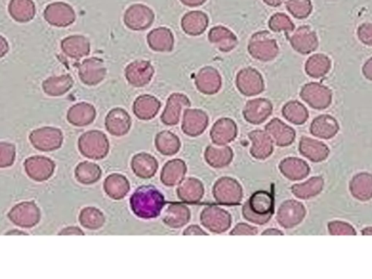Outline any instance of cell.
<instances>
[{
  "mask_svg": "<svg viewBox=\"0 0 372 279\" xmlns=\"http://www.w3.org/2000/svg\"><path fill=\"white\" fill-rule=\"evenodd\" d=\"M164 204V196L154 186H138L130 198L133 213L145 221L158 217L162 214Z\"/></svg>",
  "mask_w": 372,
  "mask_h": 279,
  "instance_id": "1",
  "label": "cell"
},
{
  "mask_svg": "<svg viewBox=\"0 0 372 279\" xmlns=\"http://www.w3.org/2000/svg\"><path fill=\"white\" fill-rule=\"evenodd\" d=\"M246 221L255 225H266L274 214V198L270 192L257 191L252 193L242 208Z\"/></svg>",
  "mask_w": 372,
  "mask_h": 279,
  "instance_id": "2",
  "label": "cell"
},
{
  "mask_svg": "<svg viewBox=\"0 0 372 279\" xmlns=\"http://www.w3.org/2000/svg\"><path fill=\"white\" fill-rule=\"evenodd\" d=\"M248 53L252 58L262 62H272L279 55L277 41L267 31L254 33L248 43Z\"/></svg>",
  "mask_w": 372,
  "mask_h": 279,
  "instance_id": "3",
  "label": "cell"
},
{
  "mask_svg": "<svg viewBox=\"0 0 372 279\" xmlns=\"http://www.w3.org/2000/svg\"><path fill=\"white\" fill-rule=\"evenodd\" d=\"M78 151L86 158H105L109 153V140L101 131H87L78 139Z\"/></svg>",
  "mask_w": 372,
  "mask_h": 279,
  "instance_id": "4",
  "label": "cell"
},
{
  "mask_svg": "<svg viewBox=\"0 0 372 279\" xmlns=\"http://www.w3.org/2000/svg\"><path fill=\"white\" fill-rule=\"evenodd\" d=\"M213 196L221 205H238L243 200V188L236 179L221 177L213 184Z\"/></svg>",
  "mask_w": 372,
  "mask_h": 279,
  "instance_id": "5",
  "label": "cell"
},
{
  "mask_svg": "<svg viewBox=\"0 0 372 279\" xmlns=\"http://www.w3.org/2000/svg\"><path fill=\"white\" fill-rule=\"evenodd\" d=\"M299 96L307 105L317 111L327 109L332 103V91L326 86L317 82L305 84L301 88Z\"/></svg>",
  "mask_w": 372,
  "mask_h": 279,
  "instance_id": "6",
  "label": "cell"
},
{
  "mask_svg": "<svg viewBox=\"0 0 372 279\" xmlns=\"http://www.w3.org/2000/svg\"><path fill=\"white\" fill-rule=\"evenodd\" d=\"M31 144L43 152H52L62 147L64 135L58 128H39L29 135Z\"/></svg>",
  "mask_w": 372,
  "mask_h": 279,
  "instance_id": "7",
  "label": "cell"
},
{
  "mask_svg": "<svg viewBox=\"0 0 372 279\" xmlns=\"http://www.w3.org/2000/svg\"><path fill=\"white\" fill-rule=\"evenodd\" d=\"M201 223L210 233H223L230 229L232 217L218 206H207L201 213Z\"/></svg>",
  "mask_w": 372,
  "mask_h": 279,
  "instance_id": "8",
  "label": "cell"
},
{
  "mask_svg": "<svg viewBox=\"0 0 372 279\" xmlns=\"http://www.w3.org/2000/svg\"><path fill=\"white\" fill-rule=\"evenodd\" d=\"M235 84L240 93L248 97L259 95L264 91V81L262 74L257 69L252 67L242 69L238 72Z\"/></svg>",
  "mask_w": 372,
  "mask_h": 279,
  "instance_id": "9",
  "label": "cell"
},
{
  "mask_svg": "<svg viewBox=\"0 0 372 279\" xmlns=\"http://www.w3.org/2000/svg\"><path fill=\"white\" fill-rule=\"evenodd\" d=\"M306 213V207L303 203L295 200H287L278 210L277 222L285 229H293L305 219Z\"/></svg>",
  "mask_w": 372,
  "mask_h": 279,
  "instance_id": "10",
  "label": "cell"
},
{
  "mask_svg": "<svg viewBox=\"0 0 372 279\" xmlns=\"http://www.w3.org/2000/svg\"><path fill=\"white\" fill-rule=\"evenodd\" d=\"M154 20V11L142 4L130 6L125 11L124 18H123L125 27L132 31H144L152 27Z\"/></svg>",
  "mask_w": 372,
  "mask_h": 279,
  "instance_id": "11",
  "label": "cell"
},
{
  "mask_svg": "<svg viewBox=\"0 0 372 279\" xmlns=\"http://www.w3.org/2000/svg\"><path fill=\"white\" fill-rule=\"evenodd\" d=\"M10 221L21 228H33L41 221V211L34 202H22L8 214Z\"/></svg>",
  "mask_w": 372,
  "mask_h": 279,
  "instance_id": "12",
  "label": "cell"
},
{
  "mask_svg": "<svg viewBox=\"0 0 372 279\" xmlns=\"http://www.w3.org/2000/svg\"><path fill=\"white\" fill-rule=\"evenodd\" d=\"M155 68L148 60H136L127 64L124 76L127 83L134 88H144L152 81Z\"/></svg>",
  "mask_w": 372,
  "mask_h": 279,
  "instance_id": "13",
  "label": "cell"
},
{
  "mask_svg": "<svg viewBox=\"0 0 372 279\" xmlns=\"http://www.w3.org/2000/svg\"><path fill=\"white\" fill-rule=\"evenodd\" d=\"M289 44L299 54L309 55L318 48L319 39L316 32L311 27L303 25L295 29V32L291 35Z\"/></svg>",
  "mask_w": 372,
  "mask_h": 279,
  "instance_id": "14",
  "label": "cell"
},
{
  "mask_svg": "<svg viewBox=\"0 0 372 279\" xmlns=\"http://www.w3.org/2000/svg\"><path fill=\"white\" fill-rule=\"evenodd\" d=\"M107 69L99 58H88L78 67V76L85 86H95L105 80Z\"/></svg>",
  "mask_w": 372,
  "mask_h": 279,
  "instance_id": "15",
  "label": "cell"
},
{
  "mask_svg": "<svg viewBox=\"0 0 372 279\" xmlns=\"http://www.w3.org/2000/svg\"><path fill=\"white\" fill-rule=\"evenodd\" d=\"M47 23L56 27H66L76 22V11L66 3H54L47 6L44 11Z\"/></svg>",
  "mask_w": 372,
  "mask_h": 279,
  "instance_id": "16",
  "label": "cell"
},
{
  "mask_svg": "<svg viewBox=\"0 0 372 279\" xmlns=\"http://www.w3.org/2000/svg\"><path fill=\"white\" fill-rule=\"evenodd\" d=\"M54 161L44 156L29 157L24 162L25 172L34 182H43L52 178L54 175Z\"/></svg>",
  "mask_w": 372,
  "mask_h": 279,
  "instance_id": "17",
  "label": "cell"
},
{
  "mask_svg": "<svg viewBox=\"0 0 372 279\" xmlns=\"http://www.w3.org/2000/svg\"><path fill=\"white\" fill-rule=\"evenodd\" d=\"M273 111V106L267 98H254L245 105L243 117L252 125H262Z\"/></svg>",
  "mask_w": 372,
  "mask_h": 279,
  "instance_id": "18",
  "label": "cell"
},
{
  "mask_svg": "<svg viewBox=\"0 0 372 279\" xmlns=\"http://www.w3.org/2000/svg\"><path fill=\"white\" fill-rule=\"evenodd\" d=\"M209 123L208 115L201 109L185 108L182 121V131L189 137H196L203 135Z\"/></svg>",
  "mask_w": 372,
  "mask_h": 279,
  "instance_id": "19",
  "label": "cell"
},
{
  "mask_svg": "<svg viewBox=\"0 0 372 279\" xmlns=\"http://www.w3.org/2000/svg\"><path fill=\"white\" fill-rule=\"evenodd\" d=\"M195 86L205 95H215L222 86V78L217 69L213 67H203L195 76Z\"/></svg>",
  "mask_w": 372,
  "mask_h": 279,
  "instance_id": "20",
  "label": "cell"
},
{
  "mask_svg": "<svg viewBox=\"0 0 372 279\" xmlns=\"http://www.w3.org/2000/svg\"><path fill=\"white\" fill-rule=\"evenodd\" d=\"M105 125L113 137H124L132 127V119L122 108H113L106 116Z\"/></svg>",
  "mask_w": 372,
  "mask_h": 279,
  "instance_id": "21",
  "label": "cell"
},
{
  "mask_svg": "<svg viewBox=\"0 0 372 279\" xmlns=\"http://www.w3.org/2000/svg\"><path fill=\"white\" fill-rule=\"evenodd\" d=\"M191 106L187 96L182 93H173L166 101V106L162 115V121L166 125H176L179 123L183 108Z\"/></svg>",
  "mask_w": 372,
  "mask_h": 279,
  "instance_id": "22",
  "label": "cell"
},
{
  "mask_svg": "<svg viewBox=\"0 0 372 279\" xmlns=\"http://www.w3.org/2000/svg\"><path fill=\"white\" fill-rule=\"evenodd\" d=\"M238 137V125L230 118H221L211 128L210 137L218 147L228 145Z\"/></svg>",
  "mask_w": 372,
  "mask_h": 279,
  "instance_id": "23",
  "label": "cell"
},
{
  "mask_svg": "<svg viewBox=\"0 0 372 279\" xmlns=\"http://www.w3.org/2000/svg\"><path fill=\"white\" fill-rule=\"evenodd\" d=\"M264 130L271 137L274 144L280 147H287L293 144L296 137V132L293 128L280 121L279 118H274L267 123Z\"/></svg>",
  "mask_w": 372,
  "mask_h": 279,
  "instance_id": "24",
  "label": "cell"
},
{
  "mask_svg": "<svg viewBox=\"0 0 372 279\" xmlns=\"http://www.w3.org/2000/svg\"><path fill=\"white\" fill-rule=\"evenodd\" d=\"M176 196L183 203L196 204L203 200L205 188L203 182L196 178H184L176 189Z\"/></svg>",
  "mask_w": 372,
  "mask_h": 279,
  "instance_id": "25",
  "label": "cell"
},
{
  "mask_svg": "<svg viewBox=\"0 0 372 279\" xmlns=\"http://www.w3.org/2000/svg\"><path fill=\"white\" fill-rule=\"evenodd\" d=\"M248 139L252 142L250 155L258 161L269 158L273 153V141L266 130H254L248 133Z\"/></svg>",
  "mask_w": 372,
  "mask_h": 279,
  "instance_id": "26",
  "label": "cell"
},
{
  "mask_svg": "<svg viewBox=\"0 0 372 279\" xmlns=\"http://www.w3.org/2000/svg\"><path fill=\"white\" fill-rule=\"evenodd\" d=\"M299 153L303 157H306L310 162L321 163L324 162L330 155V149L328 145L318 141V140L311 139L308 137H303L299 141Z\"/></svg>",
  "mask_w": 372,
  "mask_h": 279,
  "instance_id": "27",
  "label": "cell"
},
{
  "mask_svg": "<svg viewBox=\"0 0 372 279\" xmlns=\"http://www.w3.org/2000/svg\"><path fill=\"white\" fill-rule=\"evenodd\" d=\"M279 170L285 178L291 182H299L308 177L310 167L303 159L297 158V157H287L280 162Z\"/></svg>",
  "mask_w": 372,
  "mask_h": 279,
  "instance_id": "28",
  "label": "cell"
},
{
  "mask_svg": "<svg viewBox=\"0 0 372 279\" xmlns=\"http://www.w3.org/2000/svg\"><path fill=\"white\" fill-rule=\"evenodd\" d=\"M191 212L187 206L182 203H170L162 213L164 225L172 229H180L189 223Z\"/></svg>",
  "mask_w": 372,
  "mask_h": 279,
  "instance_id": "29",
  "label": "cell"
},
{
  "mask_svg": "<svg viewBox=\"0 0 372 279\" xmlns=\"http://www.w3.org/2000/svg\"><path fill=\"white\" fill-rule=\"evenodd\" d=\"M208 41L222 53H230L238 44L236 35L222 25H217L209 31Z\"/></svg>",
  "mask_w": 372,
  "mask_h": 279,
  "instance_id": "30",
  "label": "cell"
},
{
  "mask_svg": "<svg viewBox=\"0 0 372 279\" xmlns=\"http://www.w3.org/2000/svg\"><path fill=\"white\" fill-rule=\"evenodd\" d=\"M147 43L154 52H172L174 47L173 33L168 27H157L147 35Z\"/></svg>",
  "mask_w": 372,
  "mask_h": 279,
  "instance_id": "31",
  "label": "cell"
},
{
  "mask_svg": "<svg viewBox=\"0 0 372 279\" xmlns=\"http://www.w3.org/2000/svg\"><path fill=\"white\" fill-rule=\"evenodd\" d=\"M162 103L155 96H138L133 104V113L140 121H152L159 113Z\"/></svg>",
  "mask_w": 372,
  "mask_h": 279,
  "instance_id": "32",
  "label": "cell"
},
{
  "mask_svg": "<svg viewBox=\"0 0 372 279\" xmlns=\"http://www.w3.org/2000/svg\"><path fill=\"white\" fill-rule=\"evenodd\" d=\"M340 131V125L336 118L330 115H320L313 119L310 133L321 140H330Z\"/></svg>",
  "mask_w": 372,
  "mask_h": 279,
  "instance_id": "33",
  "label": "cell"
},
{
  "mask_svg": "<svg viewBox=\"0 0 372 279\" xmlns=\"http://www.w3.org/2000/svg\"><path fill=\"white\" fill-rule=\"evenodd\" d=\"M208 25V15L199 10L185 13L181 20L182 29L189 36H199L203 34Z\"/></svg>",
  "mask_w": 372,
  "mask_h": 279,
  "instance_id": "34",
  "label": "cell"
},
{
  "mask_svg": "<svg viewBox=\"0 0 372 279\" xmlns=\"http://www.w3.org/2000/svg\"><path fill=\"white\" fill-rule=\"evenodd\" d=\"M62 52L72 59L83 58L91 53V43L83 35H71L62 39Z\"/></svg>",
  "mask_w": 372,
  "mask_h": 279,
  "instance_id": "35",
  "label": "cell"
},
{
  "mask_svg": "<svg viewBox=\"0 0 372 279\" xmlns=\"http://www.w3.org/2000/svg\"><path fill=\"white\" fill-rule=\"evenodd\" d=\"M158 162L148 153H138L131 161V168L138 178L150 179L158 172Z\"/></svg>",
  "mask_w": 372,
  "mask_h": 279,
  "instance_id": "36",
  "label": "cell"
},
{
  "mask_svg": "<svg viewBox=\"0 0 372 279\" xmlns=\"http://www.w3.org/2000/svg\"><path fill=\"white\" fill-rule=\"evenodd\" d=\"M187 166L182 159H172L164 164L160 180L166 186H178L185 178Z\"/></svg>",
  "mask_w": 372,
  "mask_h": 279,
  "instance_id": "37",
  "label": "cell"
},
{
  "mask_svg": "<svg viewBox=\"0 0 372 279\" xmlns=\"http://www.w3.org/2000/svg\"><path fill=\"white\" fill-rule=\"evenodd\" d=\"M350 192L358 201H370L372 198V175L369 172L356 174L350 182Z\"/></svg>",
  "mask_w": 372,
  "mask_h": 279,
  "instance_id": "38",
  "label": "cell"
},
{
  "mask_svg": "<svg viewBox=\"0 0 372 279\" xmlns=\"http://www.w3.org/2000/svg\"><path fill=\"white\" fill-rule=\"evenodd\" d=\"M96 118V109L88 103H78L72 106L68 111L66 119L76 127H86L91 125Z\"/></svg>",
  "mask_w": 372,
  "mask_h": 279,
  "instance_id": "39",
  "label": "cell"
},
{
  "mask_svg": "<svg viewBox=\"0 0 372 279\" xmlns=\"http://www.w3.org/2000/svg\"><path fill=\"white\" fill-rule=\"evenodd\" d=\"M103 190L115 201L122 200L130 191V182L127 177L120 174H111L105 179Z\"/></svg>",
  "mask_w": 372,
  "mask_h": 279,
  "instance_id": "40",
  "label": "cell"
},
{
  "mask_svg": "<svg viewBox=\"0 0 372 279\" xmlns=\"http://www.w3.org/2000/svg\"><path fill=\"white\" fill-rule=\"evenodd\" d=\"M233 157L234 154L232 149L227 145L220 147L208 145L205 151V161L213 168L221 169L228 167L232 163Z\"/></svg>",
  "mask_w": 372,
  "mask_h": 279,
  "instance_id": "41",
  "label": "cell"
},
{
  "mask_svg": "<svg viewBox=\"0 0 372 279\" xmlns=\"http://www.w3.org/2000/svg\"><path fill=\"white\" fill-rule=\"evenodd\" d=\"M323 188H324V179L316 176L301 184H293L291 191L299 200H309L319 196L322 192Z\"/></svg>",
  "mask_w": 372,
  "mask_h": 279,
  "instance_id": "42",
  "label": "cell"
},
{
  "mask_svg": "<svg viewBox=\"0 0 372 279\" xmlns=\"http://www.w3.org/2000/svg\"><path fill=\"white\" fill-rule=\"evenodd\" d=\"M8 11L17 22L27 23L34 19L36 7L33 0H11Z\"/></svg>",
  "mask_w": 372,
  "mask_h": 279,
  "instance_id": "43",
  "label": "cell"
},
{
  "mask_svg": "<svg viewBox=\"0 0 372 279\" xmlns=\"http://www.w3.org/2000/svg\"><path fill=\"white\" fill-rule=\"evenodd\" d=\"M42 86L47 95L58 97V96L64 95L71 90L73 86V79L69 74L50 76L43 82Z\"/></svg>",
  "mask_w": 372,
  "mask_h": 279,
  "instance_id": "44",
  "label": "cell"
},
{
  "mask_svg": "<svg viewBox=\"0 0 372 279\" xmlns=\"http://www.w3.org/2000/svg\"><path fill=\"white\" fill-rule=\"evenodd\" d=\"M155 145L160 154L164 156H173L179 153L181 149V141L178 135L172 133L171 131H162L156 135Z\"/></svg>",
  "mask_w": 372,
  "mask_h": 279,
  "instance_id": "45",
  "label": "cell"
},
{
  "mask_svg": "<svg viewBox=\"0 0 372 279\" xmlns=\"http://www.w3.org/2000/svg\"><path fill=\"white\" fill-rule=\"evenodd\" d=\"M331 69V59L324 54H315L309 57L305 64L307 76L313 79H321L329 74Z\"/></svg>",
  "mask_w": 372,
  "mask_h": 279,
  "instance_id": "46",
  "label": "cell"
},
{
  "mask_svg": "<svg viewBox=\"0 0 372 279\" xmlns=\"http://www.w3.org/2000/svg\"><path fill=\"white\" fill-rule=\"evenodd\" d=\"M282 115L289 123L296 125H303L309 118L307 108L297 101L287 102L282 108Z\"/></svg>",
  "mask_w": 372,
  "mask_h": 279,
  "instance_id": "47",
  "label": "cell"
},
{
  "mask_svg": "<svg viewBox=\"0 0 372 279\" xmlns=\"http://www.w3.org/2000/svg\"><path fill=\"white\" fill-rule=\"evenodd\" d=\"M101 168L97 164L91 162H82L76 166V178L80 184H96L101 178Z\"/></svg>",
  "mask_w": 372,
  "mask_h": 279,
  "instance_id": "48",
  "label": "cell"
},
{
  "mask_svg": "<svg viewBox=\"0 0 372 279\" xmlns=\"http://www.w3.org/2000/svg\"><path fill=\"white\" fill-rule=\"evenodd\" d=\"M78 221L86 229L98 231L105 225L106 218L101 210L88 206V207L82 210L80 216H78Z\"/></svg>",
  "mask_w": 372,
  "mask_h": 279,
  "instance_id": "49",
  "label": "cell"
},
{
  "mask_svg": "<svg viewBox=\"0 0 372 279\" xmlns=\"http://www.w3.org/2000/svg\"><path fill=\"white\" fill-rule=\"evenodd\" d=\"M287 9L294 18L306 19L313 13V3L311 0H287Z\"/></svg>",
  "mask_w": 372,
  "mask_h": 279,
  "instance_id": "50",
  "label": "cell"
},
{
  "mask_svg": "<svg viewBox=\"0 0 372 279\" xmlns=\"http://www.w3.org/2000/svg\"><path fill=\"white\" fill-rule=\"evenodd\" d=\"M268 25H269V29H271L272 32L276 33L285 32L287 34H289L295 29L293 21L285 13H274L270 18Z\"/></svg>",
  "mask_w": 372,
  "mask_h": 279,
  "instance_id": "51",
  "label": "cell"
},
{
  "mask_svg": "<svg viewBox=\"0 0 372 279\" xmlns=\"http://www.w3.org/2000/svg\"><path fill=\"white\" fill-rule=\"evenodd\" d=\"M15 161V147L11 143L0 142V168L13 166Z\"/></svg>",
  "mask_w": 372,
  "mask_h": 279,
  "instance_id": "52",
  "label": "cell"
},
{
  "mask_svg": "<svg viewBox=\"0 0 372 279\" xmlns=\"http://www.w3.org/2000/svg\"><path fill=\"white\" fill-rule=\"evenodd\" d=\"M328 231L332 236H356L357 231L350 224L342 221H332L328 224Z\"/></svg>",
  "mask_w": 372,
  "mask_h": 279,
  "instance_id": "53",
  "label": "cell"
},
{
  "mask_svg": "<svg viewBox=\"0 0 372 279\" xmlns=\"http://www.w3.org/2000/svg\"><path fill=\"white\" fill-rule=\"evenodd\" d=\"M358 39L362 44L372 46V23H364L357 29Z\"/></svg>",
  "mask_w": 372,
  "mask_h": 279,
  "instance_id": "54",
  "label": "cell"
},
{
  "mask_svg": "<svg viewBox=\"0 0 372 279\" xmlns=\"http://www.w3.org/2000/svg\"><path fill=\"white\" fill-rule=\"evenodd\" d=\"M257 227L248 225V224L240 223L230 231L231 236H255L257 235Z\"/></svg>",
  "mask_w": 372,
  "mask_h": 279,
  "instance_id": "55",
  "label": "cell"
},
{
  "mask_svg": "<svg viewBox=\"0 0 372 279\" xmlns=\"http://www.w3.org/2000/svg\"><path fill=\"white\" fill-rule=\"evenodd\" d=\"M184 236H208V233H206L203 229H201L199 226L192 225L186 228L185 231H183Z\"/></svg>",
  "mask_w": 372,
  "mask_h": 279,
  "instance_id": "56",
  "label": "cell"
},
{
  "mask_svg": "<svg viewBox=\"0 0 372 279\" xmlns=\"http://www.w3.org/2000/svg\"><path fill=\"white\" fill-rule=\"evenodd\" d=\"M59 235L84 236V231H82V229H80L78 227H74V226H71V227H66L64 228V229H62V231L59 233Z\"/></svg>",
  "mask_w": 372,
  "mask_h": 279,
  "instance_id": "57",
  "label": "cell"
},
{
  "mask_svg": "<svg viewBox=\"0 0 372 279\" xmlns=\"http://www.w3.org/2000/svg\"><path fill=\"white\" fill-rule=\"evenodd\" d=\"M362 74L367 80L372 81V57L368 59L365 64L362 66Z\"/></svg>",
  "mask_w": 372,
  "mask_h": 279,
  "instance_id": "58",
  "label": "cell"
},
{
  "mask_svg": "<svg viewBox=\"0 0 372 279\" xmlns=\"http://www.w3.org/2000/svg\"><path fill=\"white\" fill-rule=\"evenodd\" d=\"M9 52V44L7 39L0 35V58H3Z\"/></svg>",
  "mask_w": 372,
  "mask_h": 279,
  "instance_id": "59",
  "label": "cell"
},
{
  "mask_svg": "<svg viewBox=\"0 0 372 279\" xmlns=\"http://www.w3.org/2000/svg\"><path fill=\"white\" fill-rule=\"evenodd\" d=\"M180 1L186 7L195 8L203 6L207 0H180Z\"/></svg>",
  "mask_w": 372,
  "mask_h": 279,
  "instance_id": "60",
  "label": "cell"
},
{
  "mask_svg": "<svg viewBox=\"0 0 372 279\" xmlns=\"http://www.w3.org/2000/svg\"><path fill=\"white\" fill-rule=\"evenodd\" d=\"M262 236H283V231L276 228H269L267 231H262Z\"/></svg>",
  "mask_w": 372,
  "mask_h": 279,
  "instance_id": "61",
  "label": "cell"
},
{
  "mask_svg": "<svg viewBox=\"0 0 372 279\" xmlns=\"http://www.w3.org/2000/svg\"><path fill=\"white\" fill-rule=\"evenodd\" d=\"M262 1L270 7H279L284 3V0H262Z\"/></svg>",
  "mask_w": 372,
  "mask_h": 279,
  "instance_id": "62",
  "label": "cell"
},
{
  "mask_svg": "<svg viewBox=\"0 0 372 279\" xmlns=\"http://www.w3.org/2000/svg\"><path fill=\"white\" fill-rule=\"evenodd\" d=\"M362 236H372V227L371 226H369V227L364 228L362 231Z\"/></svg>",
  "mask_w": 372,
  "mask_h": 279,
  "instance_id": "63",
  "label": "cell"
},
{
  "mask_svg": "<svg viewBox=\"0 0 372 279\" xmlns=\"http://www.w3.org/2000/svg\"><path fill=\"white\" fill-rule=\"evenodd\" d=\"M13 233H21V235H25L27 236V233H23V231H10V233H7V235H13Z\"/></svg>",
  "mask_w": 372,
  "mask_h": 279,
  "instance_id": "64",
  "label": "cell"
}]
</instances>
